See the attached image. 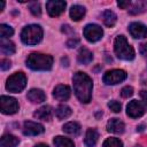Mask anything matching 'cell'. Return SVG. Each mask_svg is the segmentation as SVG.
Here are the masks:
<instances>
[{"label":"cell","instance_id":"cell-27","mask_svg":"<svg viewBox=\"0 0 147 147\" xmlns=\"http://www.w3.org/2000/svg\"><path fill=\"white\" fill-rule=\"evenodd\" d=\"M14 34V30L11 26L7 25V24H0V37L1 39H6L9 38Z\"/></svg>","mask_w":147,"mask_h":147},{"label":"cell","instance_id":"cell-23","mask_svg":"<svg viewBox=\"0 0 147 147\" xmlns=\"http://www.w3.org/2000/svg\"><path fill=\"white\" fill-rule=\"evenodd\" d=\"M72 114V110L67 105H60L55 108V115L59 119H65Z\"/></svg>","mask_w":147,"mask_h":147},{"label":"cell","instance_id":"cell-13","mask_svg":"<svg viewBox=\"0 0 147 147\" xmlns=\"http://www.w3.org/2000/svg\"><path fill=\"white\" fill-rule=\"evenodd\" d=\"M70 94H71L70 87L67 85H63V84L55 86V88L53 91V96L59 101H67L70 98Z\"/></svg>","mask_w":147,"mask_h":147},{"label":"cell","instance_id":"cell-15","mask_svg":"<svg viewBox=\"0 0 147 147\" xmlns=\"http://www.w3.org/2000/svg\"><path fill=\"white\" fill-rule=\"evenodd\" d=\"M26 98H28L31 102H33V103H40V102L45 101L46 95H45L44 91L40 90V88H31V90L28 92Z\"/></svg>","mask_w":147,"mask_h":147},{"label":"cell","instance_id":"cell-24","mask_svg":"<svg viewBox=\"0 0 147 147\" xmlns=\"http://www.w3.org/2000/svg\"><path fill=\"white\" fill-rule=\"evenodd\" d=\"M0 49L6 55H11L16 51L14 42H11L10 40H6V39H1V41H0Z\"/></svg>","mask_w":147,"mask_h":147},{"label":"cell","instance_id":"cell-5","mask_svg":"<svg viewBox=\"0 0 147 147\" xmlns=\"http://www.w3.org/2000/svg\"><path fill=\"white\" fill-rule=\"evenodd\" d=\"M26 85V77L23 72H15L8 77L6 83V88L9 92L18 93L21 92Z\"/></svg>","mask_w":147,"mask_h":147},{"label":"cell","instance_id":"cell-37","mask_svg":"<svg viewBox=\"0 0 147 147\" xmlns=\"http://www.w3.org/2000/svg\"><path fill=\"white\" fill-rule=\"evenodd\" d=\"M62 31H63V32H70V31H72V30L70 29L69 25H63V26H62Z\"/></svg>","mask_w":147,"mask_h":147},{"label":"cell","instance_id":"cell-36","mask_svg":"<svg viewBox=\"0 0 147 147\" xmlns=\"http://www.w3.org/2000/svg\"><path fill=\"white\" fill-rule=\"evenodd\" d=\"M140 96H141V100L144 101V105L147 108V91H141L140 92Z\"/></svg>","mask_w":147,"mask_h":147},{"label":"cell","instance_id":"cell-25","mask_svg":"<svg viewBox=\"0 0 147 147\" xmlns=\"http://www.w3.org/2000/svg\"><path fill=\"white\" fill-rule=\"evenodd\" d=\"M53 142H54L55 147H75V144H74V141L71 139L62 137V136L55 137Z\"/></svg>","mask_w":147,"mask_h":147},{"label":"cell","instance_id":"cell-3","mask_svg":"<svg viewBox=\"0 0 147 147\" xmlns=\"http://www.w3.org/2000/svg\"><path fill=\"white\" fill-rule=\"evenodd\" d=\"M114 51L118 59L130 61L134 59V49L133 47L127 42L126 38L124 36H117L114 40Z\"/></svg>","mask_w":147,"mask_h":147},{"label":"cell","instance_id":"cell-29","mask_svg":"<svg viewBox=\"0 0 147 147\" xmlns=\"http://www.w3.org/2000/svg\"><path fill=\"white\" fill-rule=\"evenodd\" d=\"M29 9H30V11H31L34 16H40V14H41L40 3H39V2H37V1L30 2V3H29Z\"/></svg>","mask_w":147,"mask_h":147},{"label":"cell","instance_id":"cell-28","mask_svg":"<svg viewBox=\"0 0 147 147\" xmlns=\"http://www.w3.org/2000/svg\"><path fill=\"white\" fill-rule=\"evenodd\" d=\"M102 147H123V142L118 138H108L105 140Z\"/></svg>","mask_w":147,"mask_h":147},{"label":"cell","instance_id":"cell-7","mask_svg":"<svg viewBox=\"0 0 147 147\" xmlns=\"http://www.w3.org/2000/svg\"><path fill=\"white\" fill-rule=\"evenodd\" d=\"M0 109L1 113L5 115H13L17 113L18 110V103L15 98L7 96V95H1L0 98Z\"/></svg>","mask_w":147,"mask_h":147},{"label":"cell","instance_id":"cell-6","mask_svg":"<svg viewBox=\"0 0 147 147\" xmlns=\"http://www.w3.org/2000/svg\"><path fill=\"white\" fill-rule=\"evenodd\" d=\"M127 74L122 69H114L109 70L103 75V83L106 85H116L123 80H125Z\"/></svg>","mask_w":147,"mask_h":147},{"label":"cell","instance_id":"cell-33","mask_svg":"<svg viewBox=\"0 0 147 147\" xmlns=\"http://www.w3.org/2000/svg\"><path fill=\"white\" fill-rule=\"evenodd\" d=\"M78 44H79V39H78V38H71V39H69V40L67 41V46L70 47V48L76 47Z\"/></svg>","mask_w":147,"mask_h":147},{"label":"cell","instance_id":"cell-4","mask_svg":"<svg viewBox=\"0 0 147 147\" xmlns=\"http://www.w3.org/2000/svg\"><path fill=\"white\" fill-rule=\"evenodd\" d=\"M44 31L38 24H30L23 28L21 32V39L25 45H37L42 39Z\"/></svg>","mask_w":147,"mask_h":147},{"label":"cell","instance_id":"cell-11","mask_svg":"<svg viewBox=\"0 0 147 147\" xmlns=\"http://www.w3.org/2000/svg\"><path fill=\"white\" fill-rule=\"evenodd\" d=\"M44 126L40 123L32 122V121H26L23 124V133L25 136H38L44 132Z\"/></svg>","mask_w":147,"mask_h":147},{"label":"cell","instance_id":"cell-38","mask_svg":"<svg viewBox=\"0 0 147 147\" xmlns=\"http://www.w3.org/2000/svg\"><path fill=\"white\" fill-rule=\"evenodd\" d=\"M3 8H5V1H1L0 2V11H2Z\"/></svg>","mask_w":147,"mask_h":147},{"label":"cell","instance_id":"cell-21","mask_svg":"<svg viewBox=\"0 0 147 147\" xmlns=\"http://www.w3.org/2000/svg\"><path fill=\"white\" fill-rule=\"evenodd\" d=\"M101 17H102V21H103L105 25L108 26V28L114 26L115 23H116V21H117V16H116V14L113 10H105L102 13V16Z\"/></svg>","mask_w":147,"mask_h":147},{"label":"cell","instance_id":"cell-12","mask_svg":"<svg viewBox=\"0 0 147 147\" xmlns=\"http://www.w3.org/2000/svg\"><path fill=\"white\" fill-rule=\"evenodd\" d=\"M129 32L133 38L147 37V26L140 22H133L129 26Z\"/></svg>","mask_w":147,"mask_h":147},{"label":"cell","instance_id":"cell-26","mask_svg":"<svg viewBox=\"0 0 147 147\" xmlns=\"http://www.w3.org/2000/svg\"><path fill=\"white\" fill-rule=\"evenodd\" d=\"M146 10V3L144 1H138L137 3H134L132 6V8L129 10V13L131 15H138V14H141Z\"/></svg>","mask_w":147,"mask_h":147},{"label":"cell","instance_id":"cell-19","mask_svg":"<svg viewBox=\"0 0 147 147\" xmlns=\"http://www.w3.org/2000/svg\"><path fill=\"white\" fill-rule=\"evenodd\" d=\"M20 140L17 137L10 134V133H7V134H3L1 137V140H0V145L1 147H16L18 145Z\"/></svg>","mask_w":147,"mask_h":147},{"label":"cell","instance_id":"cell-10","mask_svg":"<svg viewBox=\"0 0 147 147\" xmlns=\"http://www.w3.org/2000/svg\"><path fill=\"white\" fill-rule=\"evenodd\" d=\"M126 114L129 117L131 118H138L141 117L145 114V108L144 105L138 101V100H132L129 102L127 107H126Z\"/></svg>","mask_w":147,"mask_h":147},{"label":"cell","instance_id":"cell-16","mask_svg":"<svg viewBox=\"0 0 147 147\" xmlns=\"http://www.w3.org/2000/svg\"><path fill=\"white\" fill-rule=\"evenodd\" d=\"M77 60L82 64H88L93 60V53L86 47H80L77 54Z\"/></svg>","mask_w":147,"mask_h":147},{"label":"cell","instance_id":"cell-20","mask_svg":"<svg viewBox=\"0 0 147 147\" xmlns=\"http://www.w3.org/2000/svg\"><path fill=\"white\" fill-rule=\"evenodd\" d=\"M62 130H63V132L76 137V136H78L80 133V125L77 122H68V123H65L63 125Z\"/></svg>","mask_w":147,"mask_h":147},{"label":"cell","instance_id":"cell-1","mask_svg":"<svg viewBox=\"0 0 147 147\" xmlns=\"http://www.w3.org/2000/svg\"><path fill=\"white\" fill-rule=\"evenodd\" d=\"M74 83V91L77 99L83 103H88L92 98V90H93V82L88 75L85 72L78 71L72 77Z\"/></svg>","mask_w":147,"mask_h":147},{"label":"cell","instance_id":"cell-14","mask_svg":"<svg viewBox=\"0 0 147 147\" xmlns=\"http://www.w3.org/2000/svg\"><path fill=\"white\" fill-rule=\"evenodd\" d=\"M124 129H125L124 123L121 119H118V118H111L107 123V131L108 132L121 134V133L124 132Z\"/></svg>","mask_w":147,"mask_h":147},{"label":"cell","instance_id":"cell-2","mask_svg":"<svg viewBox=\"0 0 147 147\" xmlns=\"http://www.w3.org/2000/svg\"><path fill=\"white\" fill-rule=\"evenodd\" d=\"M25 63L32 70L46 71V70L52 69L53 57L48 54H42V53H36L34 52V53H31L30 55H28Z\"/></svg>","mask_w":147,"mask_h":147},{"label":"cell","instance_id":"cell-8","mask_svg":"<svg viewBox=\"0 0 147 147\" xmlns=\"http://www.w3.org/2000/svg\"><path fill=\"white\" fill-rule=\"evenodd\" d=\"M103 36V30L98 24H87L84 28V37L90 42H95L100 40Z\"/></svg>","mask_w":147,"mask_h":147},{"label":"cell","instance_id":"cell-39","mask_svg":"<svg viewBox=\"0 0 147 147\" xmlns=\"http://www.w3.org/2000/svg\"><path fill=\"white\" fill-rule=\"evenodd\" d=\"M34 147H48L46 144H38V145H36Z\"/></svg>","mask_w":147,"mask_h":147},{"label":"cell","instance_id":"cell-31","mask_svg":"<svg viewBox=\"0 0 147 147\" xmlns=\"http://www.w3.org/2000/svg\"><path fill=\"white\" fill-rule=\"evenodd\" d=\"M132 94H133V88H132L131 86H125V87H123L122 91H121L122 98H125V99L132 96Z\"/></svg>","mask_w":147,"mask_h":147},{"label":"cell","instance_id":"cell-9","mask_svg":"<svg viewBox=\"0 0 147 147\" xmlns=\"http://www.w3.org/2000/svg\"><path fill=\"white\" fill-rule=\"evenodd\" d=\"M67 7V2L62 0H51L46 2V9L49 16L56 17L61 15Z\"/></svg>","mask_w":147,"mask_h":147},{"label":"cell","instance_id":"cell-32","mask_svg":"<svg viewBox=\"0 0 147 147\" xmlns=\"http://www.w3.org/2000/svg\"><path fill=\"white\" fill-rule=\"evenodd\" d=\"M11 67V62H10V60H8V59H2L1 61H0V68H1V70H8L9 68Z\"/></svg>","mask_w":147,"mask_h":147},{"label":"cell","instance_id":"cell-18","mask_svg":"<svg viewBox=\"0 0 147 147\" xmlns=\"http://www.w3.org/2000/svg\"><path fill=\"white\" fill-rule=\"evenodd\" d=\"M98 139H99V132L95 129H88L86 131L84 142L87 147H94L95 144L98 142Z\"/></svg>","mask_w":147,"mask_h":147},{"label":"cell","instance_id":"cell-40","mask_svg":"<svg viewBox=\"0 0 147 147\" xmlns=\"http://www.w3.org/2000/svg\"><path fill=\"white\" fill-rule=\"evenodd\" d=\"M136 147H140V146H136Z\"/></svg>","mask_w":147,"mask_h":147},{"label":"cell","instance_id":"cell-30","mask_svg":"<svg viewBox=\"0 0 147 147\" xmlns=\"http://www.w3.org/2000/svg\"><path fill=\"white\" fill-rule=\"evenodd\" d=\"M108 107H109V109H110L111 111H114V113H119L121 109H122V105H121L118 101H116V100L110 101V102L108 103Z\"/></svg>","mask_w":147,"mask_h":147},{"label":"cell","instance_id":"cell-35","mask_svg":"<svg viewBox=\"0 0 147 147\" xmlns=\"http://www.w3.org/2000/svg\"><path fill=\"white\" fill-rule=\"evenodd\" d=\"M130 5H131V1H130V0H126V1H118V2H117V6H118L119 8H122V9H126Z\"/></svg>","mask_w":147,"mask_h":147},{"label":"cell","instance_id":"cell-22","mask_svg":"<svg viewBox=\"0 0 147 147\" xmlns=\"http://www.w3.org/2000/svg\"><path fill=\"white\" fill-rule=\"evenodd\" d=\"M86 13V9L85 7L83 6H79V5H75L70 8V17L74 20V21H79L84 17Z\"/></svg>","mask_w":147,"mask_h":147},{"label":"cell","instance_id":"cell-17","mask_svg":"<svg viewBox=\"0 0 147 147\" xmlns=\"http://www.w3.org/2000/svg\"><path fill=\"white\" fill-rule=\"evenodd\" d=\"M52 108L49 106H42L39 109H37L33 114V116L41 121H51L52 118Z\"/></svg>","mask_w":147,"mask_h":147},{"label":"cell","instance_id":"cell-34","mask_svg":"<svg viewBox=\"0 0 147 147\" xmlns=\"http://www.w3.org/2000/svg\"><path fill=\"white\" fill-rule=\"evenodd\" d=\"M139 52H140L141 55L147 56V41H146V42H142V44L140 45V47H139Z\"/></svg>","mask_w":147,"mask_h":147}]
</instances>
